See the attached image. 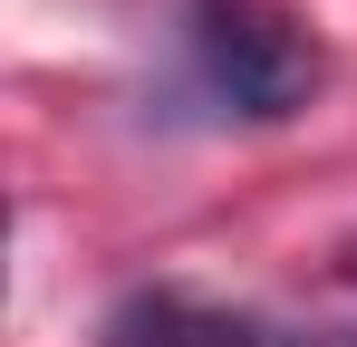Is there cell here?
Returning a JSON list of instances; mask_svg holds the SVG:
<instances>
[{
    "mask_svg": "<svg viewBox=\"0 0 357 347\" xmlns=\"http://www.w3.org/2000/svg\"><path fill=\"white\" fill-rule=\"evenodd\" d=\"M183 49L203 68V87L222 97L251 125H280L319 97L328 58H319V29L290 20L280 0H183Z\"/></svg>",
    "mask_w": 357,
    "mask_h": 347,
    "instance_id": "6da1fadb",
    "label": "cell"
},
{
    "mask_svg": "<svg viewBox=\"0 0 357 347\" xmlns=\"http://www.w3.org/2000/svg\"><path fill=\"white\" fill-rule=\"evenodd\" d=\"M107 347H309V338L280 318H251V309H203L183 289H155L107 318Z\"/></svg>",
    "mask_w": 357,
    "mask_h": 347,
    "instance_id": "7a4b0ae2",
    "label": "cell"
}]
</instances>
